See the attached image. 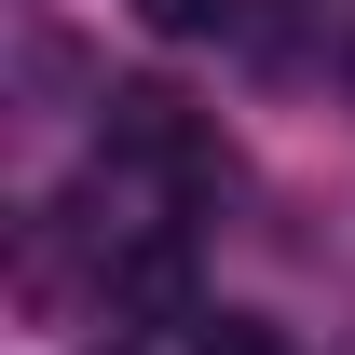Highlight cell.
<instances>
[{"mask_svg":"<svg viewBox=\"0 0 355 355\" xmlns=\"http://www.w3.org/2000/svg\"><path fill=\"white\" fill-rule=\"evenodd\" d=\"M191 355H287L260 314H191Z\"/></svg>","mask_w":355,"mask_h":355,"instance_id":"3957f363","label":"cell"},{"mask_svg":"<svg viewBox=\"0 0 355 355\" xmlns=\"http://www.w3.org/2000/svg\"><path fill=\"white\" fill-rule=\"evenodd\" d=\"M137 14H150L164 42H205V28H232V0H137Z\"/></svg>","mask_w":355,"mask_h":355,"instance_id":"277c9868","label":"cell"},{"mask_svg":"<svg viewBox=\"0 0 355 355\" xmlns=\"http://www.w3.org/2000/svg\"><path fill=\"white\" fill-rule=\"evenodd\" d=\"M110 314H123V328H191V246H164V232H150V246H123V260H110Z\"/></svg>","mask_w":355,"mask_h":355,"instance_id":"7a4b0ae2","label":"cell"},{"mask_svg":"<svg viewBox=\"0 0 355 355\" xmlns=\"http://www.w3.org/2000/svg\"><path fill=\"white\" fill-rule=\"evenodd\" d=\"M110 164H150V178H178V191H205V178H219V137L191 123L178 83H123L110 96Z\"/></svg>","mask_w":355,"mask_h":355,"instance_id":"6da1fadb","label":"cell"}]
</instances>
